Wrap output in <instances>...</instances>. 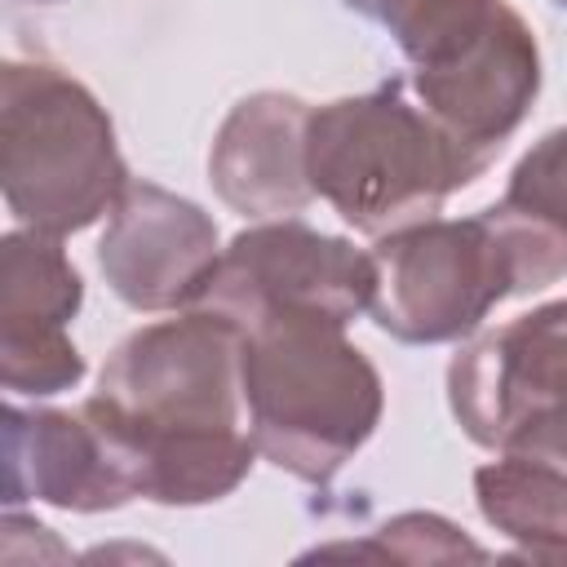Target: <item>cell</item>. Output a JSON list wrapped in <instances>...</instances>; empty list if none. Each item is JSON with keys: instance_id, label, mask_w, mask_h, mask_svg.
<instances>
[{"instance_id": "18", "label": "cell", "mask_w": 567, "mask_h": 567, "mask_svg": "<svg viewBox=\"0 0 567 567\" xmlns=\"http://www.w3.org/2000/svg\"><path fill=\"white\" fill-rule=\"evenodd\" d=\"M27 4H58V0H27Z\"/></svg>"}, {"instance_id": "11", "label": "cell", "mask_w": 567, "mask_h": 567, "mask_svg": "<svg viewBox=\"0 0 567 567\" xmlns=\"http://www.w3.org/2000/svg\"><path fill=\"white\" fill-rule=\"evenodd\" d=\"M306 124L310 102L297 93L261 89L239 97L208 146V182L217 199L252 221L297 217L315 199L306 173Z\"/></svg>"}, {"instance_id": "19", "label": "cell", "mask_w": 567, "mask_h": 567, "mask_svg": "<svg viewBox=\"0 0 567 567\" xmlns=\"http://www.w3.org/2000/svg\"><path fill=\"white\" fill-rule=\"evenodd\" d=\"M554 4H563V9H567V0H554Z\"/></svg>"}, {"instance_id": "8", "label": "cell", "mask_w": 567, "mask_h": 567, "mask_svg": "<svg viewBox=\"0 0 567 567\" xmlns=\"http://www.w3.org/2000/svg\"><path fill=\"white\" fill-rule=\"evenodd\" d=\"M377 261L341 235L315 230L301 217H275L244 226L199 297L204 310H217L235 323L261 315H323L354 323L372 310Z\"/></svg>"}, {"instance_id": "17", "label": "cell", "mask_w": 567, "mask_h": 567, "mask_svg": "<svg viewBox=\"0 0 567 567\" xmlns=\"http://www.w3.org/2000/svg\"><path fill=\"white\" fill-rule=\"evenodd\" d=\"M341 4H346L350 13H359V18H368V22H385L399 0H341Z\"/></svg>"}, {"instance_id": "16", "label": "cell", "mask_w": 567, "mask_h": 567, "mask_svg": "<svg viewBox=\"0 0 567 567\" xmlns=\"http://www.w3.org/2000/svg\"><path fill=\"white\" fill-rule=\"evenodd\" d=\"M505 199L567 235V124L532 142L509 168Z\"/></svg>"}, {"instance_id": "7", "label": "cell", "mask_w": 567, "mask_h": 567, "mask_svg": "<svg viewBox=\"0 0 567 567\" xmlns=\"http://www.w3.org/2000/svg\"><path fill=\"white\" fill-rule=\"evenodd\" d=\"M447 408L470 443L567 470V297L465 337Z\"/></svg>"}, {"instance_id": "13", "label": "cell", "mask_w": 567, "mask_h": 567, "mask_svg": "<svg viewBox=\"0 0 567 567\" xmlns=\"http://www.w3.org/2000/svg\"><path fill=\"white\" fill-rule=\"evenodd\" d=\"M84 279L58 235L18 226L0 235V323H71Z\"/></svg>"}, {"instance_id": "10", "label": "cell", "mask_w": 567, "mask_h": 567, "mask_svg": "<svg viewBox=\"0 0 567 567\" xmlns=\"http://www.w3.org/2000/svg\"><path fill=\"white\" fill-rule=\"evenodd\" d=\"M4 505L44 501L66 514H102L137 501V483L115 434L89 403L66 408H4Z\"/></svg>"}, {"instance_id": "3", "label": "cell", "mask_w": 567, "mask_h": 567, "mask_svg": "<svg viewBox=\"0 0 567 567\" xmlns=\"http://www.w3.org/2000/svg\"><path fill=\"white\" fill-rule=\"evenodd\" d=\"M239 332L244 412L261 461L328 487L381 425L377 363L346 337V323L323 315H261Z\"/></svg>"}, {"instance_id": "6", "label": "cell", "mask_w": 567, "mask_h": 567, "mask_svg": "<svg viewBox=\"0 0 567 567\" xmlns=\"http://www.w3.org/2000/svg\"><path fill=\"white\" fill-rule=\"evenodd\" d=\"M106 106L53 62L0 66V190L18 226L75 235L128 186Z\"/></svg>"}, {"instance_id": "5", "label": "cell", "mask_w": 567, "mask_h": 567, "mask_svg": "<svg viewBox=\"0 0 567 567\" xmlns=\"http://www.w3.org/2000/svg\"><path fill=\"white\" fill-rule=\"evenodd\" d=\"M439 128L492 168L540 93V44L509 0H399L381 22Z\"/></svg>"}, {"instance_id": "4", "label": "cell", "mask_w": 567, "mask_h": 567, "mask_svg": "<svg viewBox=\"0 0 567 567\" xmlns=\"http://www.w3.org/2000/svg\"><path fill=\"white\" fill-rule=\"evenodd\" d=\"M306 173L350 230L381 239L439 217L447 195L478 182L487 164L439 128L408 75H390L368 93L310 106Z\"/></svg>"}, {"instance_id": "2", "label": "cell", "mask_w": 567, "mask_h": 567, "mask_svg": "<svg viewBox=\"0 0 567 567\" xmlns=\"http://www.w3.org/2000/svg\"><path fill=\"white\" fill-rule=\"evenodd\" d=\"M372 323L403 346L465 341L509 301L567 275V235L509 199L474 217H430L372 248Z\"/></svg>"}, {"instance_id": "1", "label": "cell", "mask_w": 567, "mask_h": 567, "mask_svg": "<svg viewBox=\"0 0 567 567\" xmlns=\"http://www.w3.org/2000/svg\"><path fill=\"white\" fill-rule=\"evenodd\" d=\"M244 332L235 319L190 306L128 332L84 399L128 456L142 501L213 505L261 456L244 430Z\"/></svg>"}, {"instance_id": "14", "label": "cell", "mask_w": 567, "mask_h": 567, "mask_svg": "<svg viewBox=\"0 0 567 567\" xmlns=\"http://www.w3.org/2000/svg\"><path fill=\"white\" fill-rule=\"evenodd\" d=\"M84 372V354L66 323H0V381L13 399L75 390Z\"/></svg>"}, {"instance_id": "9", "label": "cell", "mask_w": 567, "mask_h": 567, "mask_svg": "<svg viewBox=\"0 0 567 567\" xmlns=\"http://www.w3.org/2000/svg\"><path fill=\"white\" fill-rule=\"evenodd\" d=\"M221 261L213 213L159 186L128 182L97 239V270L128 310H190L199 306Z\"/></svg>"}, {"instance_id": "15", "label": "cell", "mask_w": 567, "mask_h": 567, "mask_svg": "<svg viewBox=\"0 0 567 567\" xmlns=\"http://www.w3.org/2000/svg\"><path fill=\"white\" fill-rule=\"evenodd\" d=\"M337 549H354V554H377V558H403V563H443V558H487V549L478 540L465 536V527L447 523L443 514H394L390 523H381V532H372V540L363 545H328L323 554Z\"/></svg>"}, {"instance_id": "12", "label": "cell", "mask_w": 567, "mask_h": 567, "mask_svg": "<svg viewBox=\"0 0 567 567\" xmlns=\"http://www.w3.org/2000/svg\"><path fill=\"white\" fill-rule=\"evenodd\" d=\"M478 514L527 558L567 563V470L514 452L474 470Z\"/></svg>"}]
</instances>
